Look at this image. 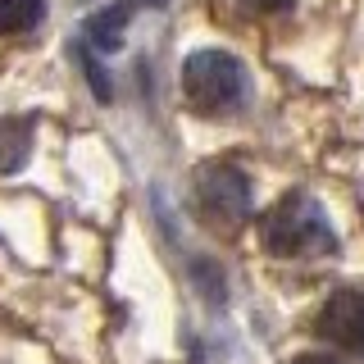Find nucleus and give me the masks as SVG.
<instances>
[{"label":"nucleus","instance_id":"obj_6","mask_svg":"<svg viewBox=\"0 0 364 364\" xmlns=\"http://www.w3.org/2000/svg\"><path fill=\"white\" fill-rule=\"evenodd\" d=\"M32 155V119H0V173H18Z\"/></svg>","mask_w":364,"mask_h":364},{"label":"nucleus","instance_id":"obj_10","mask_svg":"<svg viewBox=\"0 0 364 364\" xmlns=\"http://www.w3.org/2000/svg\"><path fill=\"white\" fill-rule=\"evenodd\" d=\"M242 9H250V14H287L291 0H242Z\"/></svg>","mask_w":364,"mask_h":364},{"label":"nucleus","instance_id":"obj_5","mask_svg":"<svg viewBox=\"0 0 364 364\" xmlns=\"http://www.w3.org/2000/svg\"><path fill=\"white\" fill-rule=\"evenodd\" d=\"M141 5H164V0H119V5H109V9H100V14H91L82 23V46H91V50H119V41H123V28L132 23V14Z\"/></svg>","mask_w":364,"mask_h":364},{"label":"nucleus","instance_id":"obj_7","mask_svg":"<svg viewBox=\"0 0 364 364\" xmlns=\"http://www.w3.org/2000/svg\"><path fill=\"white\" fill-rule=\"evenodd\" d=\"M46 14V0H0V37L32 32Z\"/></svg>","mask_w":364,"mask_h":364},{"label":"nucleus","instance_id":"obj_2","mask_svg":"<svg viewBox=\"0 0 364 364\" xmlns=\"http://www.w3.org/2000/svg\"><path fill=\"white\" fill-rule=\"evenodd\" d=\"M246 68L237 55L228 50H191L182 60V96L187 105L205 114V119H219V114H237L246 105Z\"/></svg>","mask_w":364,"mask_h":364},{"label":"nucleus","instance_id":"obj_9","mask_svg":"<svg viewBox=\"0 0 364 364\" xmlns=\"http://www.w3.org/2000/svg\"><path fill=\"white\" fill-rule=\"evenodd\" d=\"M82 68H87V77H91V87H96V96H100V100H109V96H114V91H109V82H105V68H100L96 60H91V55H87V50H82Z\"/></svg>","mask_w":364,"mask_h":364},{"label":"nucleus","instance_id":"obj_4","mask_svg":"<svg viewBox=\"0 0 364 364\" xmlns=\"http://www.w3.org/2000/svg\"><path fill=\"white\" fill-rule=\"evenodd\" d=\"M314 333L341 350L364 355V291H333L314 318Z\"/></svg>","mask_w":364,"mask_h":364},{"label":"nucleus","instance_id":"obj_1","mask_svg":"<svg viewBox=\"0 0 364 364\" xmlns=\"http://www.w3.org/2000/svg\"><path fill=\"white\" fill-rule=\"evenodd\" d=\"M259 242L278 259H305V255H333L337 232L328 228L314 196L291 191V196H282L264 219H259Z\"/></svg>","mask_w":364,"mask_h":364},{"label":"nucleus","instance_id":"obj_3","mask_svg":"<svg viewBox=\"0 0 364 364\" xmlns=\"http://www.w3.org/2000/svg\"><path fill=\"white\" fill-rule=\"evenodd\" d=\"M191 205H196L200 228H210V232H219V237H232L237 228L250 219V205H255L250 178L237 164H228V159L205 164L196 173V182H191Z\"/></svg>","mask_w":364,"mask_h":364},{"label":"nucleus","instance_id":"obj_11","mask_svg":"<svg viewBox=\"0 0 364 364\" xmlns=\"http://www.w3.org/2000/svg\"><path fill=\"white\" fill-rule=\"evenodd\" d=\"M291 364H337V360L333 355H296Z\"/></svg>","mask_w":364,"mask_h":364},{"label":"nucleus","instance_id":"obj_8","mask_svg":"<svg viewBox=\"0 0 364 364\" xmlns=\"http://www.w3.org/2000/svg\"><path fill=\"white\" fill-rule=\"evenodd\" d=\"M191 278L200 282V291H205V301H210V305H223L228 301V278L219 273L214 259H196V264H191Z\"/></svg>","mask_w":364,"mask_h":364}]
</instances>
